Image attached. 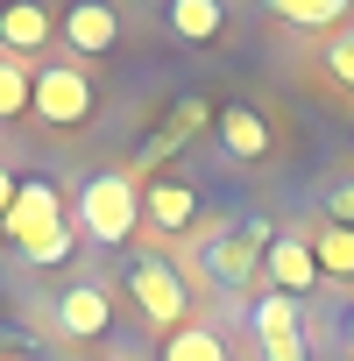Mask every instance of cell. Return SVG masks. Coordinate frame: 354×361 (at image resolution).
Returning <instances> with one entry per match:
<instances>
[{
    "instance_id": "6da1fadb",
    "label": "cell",
    "mask_w": 354,
    "mask_h": 361,
    "mask_svg": "<svg viewBox=\"0 0 354 361\" xmlns=\"http://www.w3.org/2000/svg\"><path fill=\"white\" fill-rule=\"evenodd\" d=\"M78 234H92L99 248H121L135 227H142V192L128 170H92L78 185V213H71Z\"/></svg>"
},
{
    "instance_id": "7a4b0ae2",
    "label": "cell",
    "mask_w": 354,
    "mask_h": 361,
    "mask_svg": "<svg viewBox=\"0 0 354 361\" xmlns=\"http://www.w3.org/2000/svg\"><path fill=\"white\" fill-rule=\"evenodd\" d=\"M29 114L50 121V128L92 121V78H85L78 64H43V71H36V92H29Z\"/></svg>"
},
{
    "instance_id": "3957f363",
    "label": "cell",
    "mask_w": 354,
    "mask_h": 361,
    "mask_svg": "<svg viewBox=\"0 0 354 361\" xmlns=\"http://www.w3.org/2000/svg\"><path fill=\"white\" fill-rule=\"evenodd\" d=\"M57 227H64V199H57V185H50V177H22V192H15L8 220H0V234L29 255V248H36L43 234H57Z\"/></svg>"
},
{
    "instance_id": "277c9868",
    "label": "cell",
    "mask_w": 354,
    "mask_h": 361,
    "mask_svg": "<svg viewBox=\"0 0 354 361\" xmlns=\"http://www.w3.org/2000/svg\"><path fill=\"white\" fill-rule=\"evenodd\" d=\"M128 290H135L142 319H149V326H163V333H177V326H185V312H192V290L177 283V269H170V262H156V255H142V262H135Z\"/></svg>"
},
{
    "instance_id": "5b68a950",
    "label": "cell",
    "mask_w": 354,
    "mask_h": 361,
    "mask_svg": "<svg viewBox=\"0 0 354 361\" xmlns=\"http://www.w3.org/2000/svg\"><path fill=\"white\" fill-rule=\"evenodd\" d=\"M248 326H255V347H262V361H312V347H305V319H298V298H283V290L255 298Z\"/></svg>"
},
{
    "instance_id": "8992f818",
    "label": "cell",
    "mask_w": 354,
    "mask_h": 361,
    "mask_svg": "<svg viewBox=\"0 0 354 361\" xmlns=\"http://www.w3.org/2000/svg\"><path fill=\"white\" fill-rule=\"evenodd\" d=\"M262 255H269V227H262V220H248V227H234V234L206 241V276H213V283H227V290H241V283L262 269Z\"/></svg>"
},
{
    "instance_id": "52a82bcc",
    "label": "cell",
    "mask_w": 354,
    "mask_h": 361,
    "mask_svg": "<svg viewBox=\"0 0 354 361\" xmlns=\"http://www.w3.org/2000/svg\"><path fill=\"white\" fill-rule=\"evenodd\" d=\"M106 326H114L106 283H64L57 290V333L64 340H106Z\"/></svg>"
},
{
    "instance_id": "ba28073f",
    "label": "cell",
    "mask_w": 354,
    "mask_h": 361,
    "mask_svg": "<svg viewBox=\"0 0 354 361\" xmlns=\"http://www.w3.org/2000/svg\"><path fill=\"white\" fill-rule=\"evenodd\" d=\"M64 43L78 50V57H106L114 43H121V15L106 8V0H78V8H64Z\"/></svg>"
},
{
    "instance_id": "9c48e42d",
    "label": "cell",
    "mask_w": 354,
    "mask_h": 361,
    "mask_svg": "<svg viewBox=\"0 0 354 361\" xmlns=\"http://www.w3.org/2000/svg\"><path fill=\"white\" fill-rule=\"evenodd\" d=\"M262 269H269V283H276L283 298H305V290H319V262H312L305 234H269V255H262Z\"/></svg>"
},
{
    "instance_id": "30bf717a",
    "label": "cell",
    "mask_w": 354,
    "mask_h": 361,
    "mask_svg": "<svg viewBox=\"0 0 354 361\" xmlns=\"http://www.w3.org/2000/svg\"><path fill=\"white\" fill-rule=\"evenodd\" d=\"M213 128H220V142H227V156H234V163H262V156H269V121H262L248 99L220 106V114H213Z\"/></svg>"
},
{
    "instance_id": "8fae6325",
    "label": "cell",
    "mask_w": 354,
    "mask_h": 361,
    "mask_svg": "<svg viewBox=\"0 0 354 361\" xmlns=\"http://www.w3.org/2000/svg\"><path fill=\"white\" fill-rule=\"evenodd\" d=\"M57 36V15L36 8V0H15V8H0V57H29Z\"/></svg>"
},
{
    "instance_id": "7c38bea8",
    "label": "cell",
    "mask_w": 354,
    "mask_h": 361,
    "mask_svg": "<svg viewBox=\"0 0 354 361\" xmlns=\"http://www.w3.org/2000/svg\"><path fill=\"white\" fill-rule=\"evenodd\" d=\"M192 213H199V192L185 177H149V192H142V220L149 227L177 234V227H192Z\"/></svg>"
},
{
    "instance_id": "4fadbf2b",
    "label": "cell",
    "mask_w": 354,
    "mask_h": 361,
    "mask_svg": "<svg viewBox=\"0 0 354 361\" xmlns=\"http://www.w3.org/2000/svg\"><path fill=\"white\" fill-rule=\"evenodd\" d=\"M163 22H170V36H185V43H213L227 29V8H220V0H170Z\"/></svg>"
},
{
    "instance_id": "5bb4252c",
    "label": "cell",
    "mask_w": 354,
    "mask_h": 361,
    "mask_svg": "<svg viewBox=\"0 0 354 361\" xmlns=\"http://www.w3.org/2000/svg\"><path fill=\"white\" fill-rule=\"evenodd\" d=\"M305 248H312V262H319V276H354V227H312L305 234Z\"/></svg>"
},
{
    "instance_id": "9a60e30c",
    "label": "cell",
    "mask_w": 354,
    "mask_h": 361,
    "mask_svg": "<svg viewBox=\"0 0 354 361\" xmlns=\"http://www.w3.org/2000/svg\"><path fill=\"white\" fill-rule=\"evenodd\" d=\"M269 15L298 29H347V0H269Z\"/></svg>"
},
{
    "instance_id": "2e32d148",
    "label": "cell",
    "mask_w": 354,
    "mask_h": 361,
    "mask_svg": "<svg viewBox=\"0 0 354 361\" xmlns=\"http://www.w3.org/2000/svg\"><path fill=\"white\" fill-rule=\"evenodd\" d=\"M163 361H227V340L213 326H177L163 340Z\"/></svg>"
},
{
    "instance_id": "e0dca14e",
    "label": "cell",
    "mask_w": 354,
    "mask_h": 361,
    "mask_svg": "<svg viewBox=\"0 0 354 361\" xmlns=\"http://www.w3.org/2000/svg\"><path fill=\"white\" fill-rule=\"evenodd\" d=\"M29 92H36V71L22 57H0V121L8 114H29Z\"/></svg>"
},
{
    "instance_id": "ac0fdd59",
    "label": "cell",
    "mask_w": 354,
    "mask_h": 361,
    "mask_svg": "<svg viewBox=\"0 0 354 361\" xmlns=\"http://www.w3.org/2000/svg\"><path fill=\"white\" fill-rule=\"evenodd\" d=\"M71 248H78V227L64 220V227H57V234H43V241H36L22 262H36V269H57V262H71Z\"/></svg>"
},
{
    "instance_id": "d6986e66",
    "label": "cell",
    "mask_w": 354,
    "mask_h": 361,
    "mask_svg": "<svg viewBox=\"0 0 354 361\" xmlns=\"http://www.w3.org/2000/svg\"><path fill=\"white\" fill-rule=\"evenodd\" d=\"M319 57H326V71H333L340 85H354V22H347V29H340V36H333Z\"/></svg>"
},
{
    "instance_id": "ffe728a7",
    "label": "cell",
    "mask_w": 354,
    "mask_h": 361,
    "mask_svg": "<svg viewBox=\"0 0 354 361\" xmlns=\"http://www.w3.org/2000/svg\"><path fill=\"white\" fill-rule=\"evenodd\" d=\"M206 121H213V106H206V99H177V114H170V135L185 142V135H192V128H206Z\"/></svg>"
},
{
    "instance_id": "44dd1931",
    "label": "cell",
    "mask_w": 354,
    "mask_h": 361,
    "mask_svg": "<svg viewBox=\"0 0 354 361\" xmlns=\"http://www.w3.org/2000/svg\"><path fill=\"white\" fill-rule=\"evenodd\" d=\"M326 220L333 227H354V177H340V185L326 192Z\"/></svg>"
},
{
    "instance_id": "7402d4cb",
    "label": "cell",
    "mask_w": 354,
    "mask_h": 361,
    "mask_svg": "<svg viewBox=\"0 0 354 361\" xmlns=\"http://www.w3.org/2000/svg\"><path fill=\"white\" fill-rule=\"evenodd\" d=\"M15 192H22V177H15L8 163H0V220H8V206H15Z\"/></svg>"
},
{
    "instance_id": "603a6c76",
    "label": "cell",
    "mask_w": 354,
    "mask_h": 361,
    "mask_svg": "<svg viewBox=\"0 0 354 361\" xmlns=\"http://www.w3.org/2000/svg\"><path fill=\"white\" fill-rule=\"evenodd\" d=\"M340 333H347V347H354V305H347V319H340Z\"/></svg>"
},
{
    "instance_id": "cb8c5ba5",
    "label": "cell",
    "mask_w": 354,
    "mask_h": 361,
    "mask_svg": "<svg viewBox=\"0 0 354 361\" xmlns=\"http://www.w3.org/2000/svg\"><path fill=\"white\" fill-rule=\"evenodd\" d=\"M0 347H8V333H0Z\"/></svg>"
}]
</instances>
